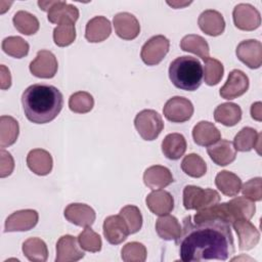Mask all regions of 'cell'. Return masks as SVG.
Segmentation results:
<instances>
[{
	"instance_id": "1",
	"label": "cell",
	"mask_w": 262,
	"mask_h": 262,
	"mask_svg": "<svg viewBox=\"0 0 262 262\" xmlns=\"http://www.w3.org/2000/svg\"><path fill=\"white\" fill-rule=\"evenodd\" d=\"M176 244L183 262L225 261L234 253L230 225L218 219L192 223L190 216L185 217Z\"/></svg>"
},
{
	"instance_id": "2",
	"label": "cell",
	"mask_w": 262,
	"mask_h": 262,
	"mask_svg": "<svg viewBox=\"0 0 262 262\" xmlns=\"http://www.w3.org/2000/svg\"><path fill=\"white\" fill-rule=\"evenodd\" d=\"M21 103L27 119L34 124H46L53 121L63 106V96L54 86L33 84L26 88Z\"/></svg>"
},
{
	"instance_id": "3",
	"label": "cell",
	"mask_w": 262,
	"mask_h": 262,
	"mask_svg": "<svg viewBox=\"0 0 262 262\" xmlns=\"http://www.w3.org/2000/svg\"><path fill=\"white\" fill-rule=\"evenodd\" d=\"M169 78L175 87L185 91H194L202 84V63L198 58L188 55L176 57L170 63Z\"/></svg>"
},
{
	"instance_id": "4",
	"label": "cell",
	"mask_w": 262,
	"mask_h": 262,
	"mask_svg": "<svg viewBox=\"0 0 262 262\" xmlns=\"http://www.w3.org/2000/svg\"><path fill=\"white\" fill-rule=\"evenodd\" d=\"M220 220L231 225L237 219L250 220L256 211L255 204L246 196H237L226 203L218 204Z\"/></svg>"
},
{
	"instance_id": "5",
	"label": "cell",
	"mask_w": 262,
	"mask_h": 262,
	"mask_svg": "<svg viewBox=\"0 0 262 262\" xmlns=\"http://www.w3.org/2000/svg\"><path fill=\"white\" fill-rule=\"evenodd\" d=\"M220 202L218 191L211 188H202L195 185H186L183 189V206L186 210H203Z\"/></svg>"
},
{
	"instance_id": "6",
	"label": "cell",
	"mask_w": 262,
	"mask_h": 262,
	"mask_svg": "<svg viewBox=\"0 0 262 262\" xmlns=\"http://www.w3.org/2000/svg\"><path fill=\"white\" fill-rule=\"evenodd\" d=\"M134 126L142 139L151 141L163 131L164 122L158 112L154 110H142L136 115Z\"/></svg>"
},
{
	"instance_id": "7",
	"label": "cell",
	"mask_w": 262,
	"mask_h": 262,
	"mask_svg": "<svg viewBox=\"0 0 262 262\" xmlns=\"http://www.w3.org/2000/svg\"><path fill=\"white\" fill-rule=\"evenodd\" d=\"M170 41L163 35H156L149 38L142 46L140 57L147 66L159 64L169 51Z\"/></svg>"
},
{
	"instance_id": "8",
	"label": "cell",
	"mask_w": 262,
	"mask_h": 262,
	"mask_svg": "<svg viewBox=\"0 0 262 262\" xmlns=\"http://www.w3.org/2000/svg\"><path fill=\"white\" fill-rule=\"evenodd\" d=\"M191 101L182 96H173L167 100L163 107L165 118L172 123H184L193 115Z\"/></svg>"
},
{
	"instance_id": "9",
	"label": "cell",
	"mask_w": 262,
	"mask_h": 262,
	"mask_svg": "<svg viewBox=\"0 0 262 262\" xmlns=\"http://www.w3.org/2000/svg\"><path fill=\"white\" fill-rule=\"evenodd\" d=\"M39 7L47 11V18L52 24H58L63 19H72L76 23L79 18V10L73 4L66 1H38Z\"/></svg>"
},
{
	"instance_id": "10",
	"label": "cell",
	"mask_w": 262,
	"mask_h": 262,
	"mask_svg": "<svg viewBox=\"0 0 262 262\" xmlns=\"http://www.w3.org/2000/svg\"><path fill=\"white\" fill-rule=\"evenodd\" d=\"M234 26L242 31H254L261 25L260 12L248 3L237 4L232 11Z\"/></svg>"
},
{
	"instance_id": "11",
	"label": "cell",
	"mask_w": 262,
	"mask_h": 262,
	"mask_svg": "<svg viewBox=\"0 0 262 262\" xmlns=\"http://www.w3.org/2000/svg\"><path fill=\"white\" fill-rule=\"evenodd\" d=\"M58 63L55 55L49 50L38 51L35 59L30 63V72L37 78L51 79L55 76Z\"/></svg>"
},
{
	"instance_id": "12",
	"label": "cell",
	"mask_w": 262,
	"mask_h": 262,
	"mask_svg": "<svg viewBox=\"0 0 262 262\" xmlns=\"http://www.w3.org/2000/svg\"><path fill=\"white\" fill-rule=\"evenodd\" d=\"M249 78L241 70H232L225 82L220 88L219 94L222 98L231 100L245 94L249 89Z\"/></svg>"
},
{
	"instance_id": "13",
	"label": "cell",
	"mask_w": 262,
	"mask_h": 262,
	"mask_svg": "<svg viewBox=\"0 0 262 262\" xmlns=\"http://www.w3.org/2000/svg\"><path fill=\"white\" fill-rule=\"evenodd\" d=\"M237 58L250 69H258L262 64V44L255 39L242 41L235 49Z\"/></svg>"
},
{
	"instance_id": "14",
	"label": "cell",
	"mask_w": 262,
	"mask_h": 262,
	"mask_svg": "<svg viewBox=\"0 0 262 262\" xmlns=\"http://www.w3.org/2000/svg\"><path fill=\"white\" fill-rule=\"evenodd\" d=\"M39 215L36 210L25 209L13 212L5 221V232L27 231L32 229L38 223Z\"/></svg>"
},
{
	"instance_id": "15",
	"label": "cell",
	"mask_w": 262,
	"mask_h": 262,
	"mask_svg": "<svg viewBox=\"0 0 262 262\" xmlns=\"http://www.w3.org/2000/svg\"><path fill=\"white\" fill-rule=\"evenodd\" d=\"M78 238L71 234L59 237L56 243V262H75L84 257V252L78 244Z\"/></svg>"
},
{
	"instance_id": "16",
	"label": "cell",
	"mask_w": 262,
	"mask_h": 262,
	"mask_svg": "<svg viewBox=\"0 0 262 262\" xmlns=\"http://www.w3.org/2000/svg\"><path fill=\"white\" fill-rule=\"evenodd\" d=\"M102 229L105 239L112 245L122 244L130 234L128 226L120 214L106 217Z\"/></svg>"
},
{
	"instance_id": "17",
	"label": "cell",
	"mask_w": 262,
	"mask_h": 262,
	"mask_svg": "<svg viewBox=\"0 0 262 262\" xmlns=\"http://www.w3.org/2000/svg\"><path fill=\"white\" fill-rule=\"evenodd\" d=\"M238 237V249L241 251H249L255 248L260 241V232L258 229L246 219H237L232 223Z\"/></svg>"
},
{
	"instance_id": "18",
	"label": "cell",
	"mask_w": 262,
	"mask_h": 262,
	"mask_svg": "<svg viewBox=\"0 0 262 262\" xmlns=\"http://www.w3.org/2000/svg\"><path fill=\"white\" fill-rule=\"evenodd\" d=\"M115 32L123 40H133L140 33V25L136 16L129 12H119L113 18Z\"/></svg>"
},
{
	"instance_id": "19",
	"label": "cell",
	"mask_w": 262,
	"mask_h": 262,
	"mask_svg": "<svg viewBox=\"0 0 262 262\" xmlns=\"http://www.w3.org/2000/svg\"><path fill=\"white\" fill-rule=\"evenodd\" d=\"M63 214L69 222L81 227L91 226L96 217L95 211L90 206L81 203H73L68 205Z\"/></svg>"
},
{
	"instance_id": "20",
	"label": "cell",
	"mask_w": 262,
	"mask_h": 262,
	"mask_svg": "<svg viewBox=\"0 0 262 262\" xmlns=\"http://www.w3.org/2000/svg\"><path fill=\"white\" fill-rule=\"evenodd\" d=\"M145 204L155 215H167L174 209V199L172 194L163 189H155L147 194Z\"/></svg>"
},
{
	"instance_id": "21",
	"label": "cell",
	"mask_w": 262,
	"mask_h": 262,
	"mask_svg": "<svg viewBox=\"0 0 262 262\" xmlns=\"http://www.w3.org/2000/svg\"><path fill=\"white\" fill-rule=\"evenodd\" d=\"M207 152L210 159L218 166H227L236 158L233 143L226 139H219L214 144L208 146Z\"/></svg>"
},
{
	"instance_id": "22",
	"label": "cell",
	"mask_w": 262,
	"mask_h": 262,
	"mask_svg": "<svg viewBox=\"0 0 262 262\" xmlns=\"http://www.w3.org/2000/svg\"><path fill=\"white\" fill-rule=\"evenodd\" d=\"M200 29L207 35L216 37L220 36L225 30V20L223 15L214 9L203 11L198 19Z\"/></svg>"
},
{
	"instance_id": "23",
	"label": "cell",
	"mask_w": 262,
	"mask_h": 262,
	"mask_svg": "<svg viewBox=\"0 0 262 262\" xmlns=\"http://www.w3.org/2000/svg\"><path fill=\"white\" fill-rule=\"evenodd\" d=\"M174 181L171 171L164 166L154 165L148 167L143 173V182L144 184L155 190L164 188L170 185Z\"/></svg>"
},
{
	"instance_id": "24",
	"label": "cell",
	"mask_w": 262,
	"mask_h": 262,
	"mask_svg": "<svg viewBox=\"0 0 262 262\" xmlns=\"http://www.w3.org/2000/svg\"><path fill=\"white\" fill-rule=\"evenodd\" d=\"M27 165L36 175L45 176L51 172L53 160L49 151L42 148H34L27 156Z\"/></svg>"
},
{
	"instance_id": "25",
	"label": "cell",
	"mask_w": 262,
	"mask_h": 262,
	"mask_svg": "<svg viewBox=\"0 0 262 262\" xmlns=\"http://www.w3.org/2000/svg\"><path fill=\"white\" fill-rule=\"evenodd\" d=\"M112 33L111 21L102 15L91 18L85 28V38L88 42L98 43L110 37Z\"/></svg>"
},
{
	"instance_id": "26",
	"label": "cell",
	"mask_w": 262,
	"mask_h": 262,
	"mask_svg": "<svg viewBox=\"0 0 262 262\" xmlns=\"http://www.w3.org/2000/svg\"><path fill=\"white\" fill-rule=\"evenodd\" d=\"M192 138L198 145L210 146L221 139V133L213 123L201 121L192 129Z\"/></svg>"
},
{
	"instance_id": "27",
	"label": "cell",
	"mask_w": 262,
	"mask_h": 262,
	"mask_svg": "<svg viewBox=\"0 0 262 262\" xmlns=\"http://www.w3.org/2000/svg\"><path fill=\"white\" fill-rule=\"evenodd\" d=\"M186 139L180 133H170L162 141V152L172 161L179 160L186 150Z\"/></svg>"
},
{
	"instance_id": "28",
	"label": "cell",
	"mask_w": 262,
	"mask_h": 262,
	"mask_svg": "<svg viewBox=\"0 0 262 262\" xmlns=\"http://www.w3.org/2000/svg\"><path fill=\"white\" fill-rule=\"evenodd\" d=\"M156 231L164 241H177L181 234V225L176 217L163 215L156 222Z\"/></svg>"
},
{
	"instance_id": "29",
	"label": "cell",
	"mask_w": 262,
	"mask_h": 262,
	"mask_svg": "<svg viewBox=\"0 0 262 262\" xmlns=\"http://www.w3.org/2000/svg\"><path fill=\"white\" fill-rule=\"evenodd\" d=\"M242 108L233 102H224L219 104L214 111V119L216 122L226 126H235L242 120Z\"/></svg>"
},
{
	"instance_id": "30",
	"label": "cell",
	"mask_w": 262,
	"mask_h": 262,
	"mask_svg": "<svg viewBox=\"0 0 262 262\" xmlns=\"http://www.w3.org/2000/svg\"><path fill=\"white\" fill-rule=\"evenodd\" d=\"M215 184L221 193L227 196L236 195L242 188L241 178L236 174L226 170H223L216 175Z\"/></svg>"
},
{
	"instance_id": "31",
	"label": "cell",
	"mask_w": 262,
	"mask_h": 262,
	"mask_svg": "<svg viewBox=\"0 0 262 262\" xmlns=\"http://www.w3.org/2000/svg\"><path fill=\"white\" fill-rule=\"evenodd\" d=\"M261 133L251 127L243 128L235 136L233 140V146L238 151H250L253 148L260 146Z\"/></svg>"
},
{
	"instance_id": "32",
	"label": "cell",
	"mask_w": 262,
	"mask_h": 262,
	"mask_svg": "<svg viewBox=\"0 0 262 262\" xmlns=\"http://www.w3.org/2000/svg\"><path fill=\"white\" fill-rule=\"evenodd\" d=\"M180 48L183 51L191 52L200 56L204 61L208 59L210 48L208 42L200 35L189 34L184 36L180 41Z\"/></svg>"
},
{
	"instance_id": "33",
	"label": "cell",
	"mask_w": 262,
	"mask_h": 262,
	"mask_svg": "<svg viewBox=\"0 0 262 262\" xmlns=\"http://www.w3.org/2000/svg\"><path fill=\"white\" fill-rule=\"evenodd\" d=\"M23 253L33 262H45L48 258V249L45 242L39 237H30L23 244Z\"/></svg>"
},
{
	"instance_id": "34",
	"label": "cell",
	"mask_w": 262,
	"mask_h": 262,
	"mask_svg": "<svg viewBox=\"0 0 262 262\" xmlns=\"http://www.w3.org/2000/svg\"><path fill=\"white\" fill-rule=\"evenodd\" d=\"M18 122L13 117H0V146L2 148L12 145L18 137Z\"/></svg>"
},
{
	"instance_id": "35",
	"label": "cell",
	"mask_w": 262,
	"mask_h": 262,
	"mask_svg": "<svg viewBox=\"0 0 262 262\" xmlns=\"http://www.w3.org/2000/svg\"><path fill=\"white\" fill-rule=\"evenodd\" d=\"M76 39L75 21L72 19H63L57 24L53 30V41L59 47L71 45Z\"/></svg>"
},
{
	"instance_id": "36",
	"label": "cell",
	"mask_w": 262,
	"mask_h": 262,
	"mask_svg": "<svg viewBox=\"0 0 262 262\" xmlns=\"http://www.w3.org/2000/svg\"><path fill=\"white\" fill-rule=\"evenodd\" d=\"M13 26L14 28L21 34L30 36L34 35L35 33L38 32L40 28V24L38 18L25 10H19L17 11L12 18Z\"/></svg>"
},
{
	"instance_id": "37",
	"label": "cell",
	"mask_w": 262,
	"mask_h": 262,
	"mask_svg": "<svg viewBox=\"0 0 262 262\" xmlns=\"http://www.w3.org/2000/svg\"><path fill=\"white\" fill-rule=\"evenodd\" d=\"M181 169L186 175L193 178H200L206 174L207 164L198 154H189L183 158Z\"/></svg>"
},
{
	"instance_id": "38",
	"label": "cell",
	"mask_w": 262,
	"mask_h": 262,
	"mask_svg": "<svg viewBox=\"0 0 262 262\" xmlns=\"http://www.w3.org/2000/svg\"><path fill=\"white\" fill-rule=\"evenodd\" d=\"M30 49L29 43L18 36H9L2 41V50L14 58H21L28 55Z\"/></svg>"
},
{
	"instance_id": "39",
	"label": "cell",
	"mask_w": 262,
	"mask_h": 262,
	"mask_svg": "<svg viewBox=\"0 0 262 262\" xmlns=\"http://www.w3.org/2000/svg\"><path fill=\"white\" fill-rule=\"evenodd\" d=\"M94 106L93 96L86 91L73 93L69 98V107L76 114H87Z\"/></svg>"
},
{
	"instance_id": "40",
	"label": "cell",
	"mask_w": 262,
	"mask_h": 262,
	"mask_svg": "<svg viewBox=\"0 0 262 262\" xmlns=\"http://www.w3.org/2000/svg\"><path fill=\"white\" fill-rule=\"evenodd\" d=\"M223 74H224V68L221 61L211 57L205 60V64L203 69V77L207 85L209 86L217 85L221 81Z\"/></svg>"
},
{
	"instance_id": "41",
	"label": "cell",
	"mask_w": 262,
	"mask_h": 262,
	"mask_svg": "<svg viewBox=\"0 0 262 262\" xmlns=\"http://www.w3.org/2000/svg\"><path fill=\"white\" fill-rule=\"evenodd\" d=\"M121 217L126 222L130 233H136L142 226V215L140 210L134 205H127L120 210Z\"/></svg>"
},
{
	"instance_id": "42",
	"label": "cell",
	"mask_w": 262,
	"mask_h": 262,
	"mask_svg": "<svg viewBox=\"0 0 262 262\" xmlns=\"http://www.w3.org/2000/svg\"><path fill=\"white\" fill-rule=\"evenodd\" d=\"M146 255L145 246L138 242L128 243L121 250V257L125 262H144Z\"/></svg>"
},
{
	"instance_id": "43",
	"label": "cell",
	"mask_w": 262,
	"mask_h": 262,
	"mask_svg": "<svg viewBox=\"0 0 262 262\" xmlns=\"http://www.w3.org/2000/svg\"><path fill=\"white\" fill-rule=\"evenodd\" d=\"M78 242L80 247L87 252L96 253L101 250L102 242L98 233L93 231L90 226L85 227V229L79 234Z\"/></svg>"
},
{
	"instance_id": "44",
	"label": "cell",
	"mask_w": 262,
	"mask_h": 262,
	"mask_svg": "<svg viewBox=\"0 0 262 262\" xmlns=\"http://www.w3.org/2000/svg\"><path fill=\"white\" fill-rule=\"evenodd\" d=\"M244 196L252 200L253 202H260L262 200V178L255 177L247 182L241 188Z\"/></svg>"
},
{
	"instance_id": "45",
	"label": "cell",
	"mask_w": 262,
	"mask_h": 262,
	"mask_svg": "<svg viewBox=\"0 0 262 262\" xmlns=\"http://www.w3.org/2000/svg\"><path fill=\"white\" fill-rule=\"evenodd\" d=\"M0 160H1V164H0V177L4 178L9 176L13 169H14V161L12 156L10 155V152L1 149L0 151Z\"/></svg>"
},
{
	"instance_id": "46",
	"label": "cell",
	"mask_w": 262,
	"mask_h": 262,
	"mask_svg": "<svg viewBox=\"0 0 262 262\" xmlns=\"http://www.w3.org/2000/svg\"><path fill=\"white\" fill-rule=\"evenodd\" d=\"M0 70V87L2 90H5L11 86V75L9 70L4 64H1Z\"/></svg>"
},
{
	"instance_id": "47",
	"label": "cell",
	"mask_w": 262,
	"mask_h": 262,
	"mask_svg": "<svg viewBox=\"0 0 262 262\" xmlns=\"http://www.w3.org/2000/svg\"><path fill=\"white\" fill-rule=\"evenodd\" d=\"M251 117L256 121L262 120V103L257 101L251 105Z\"/></svg>"
},
{
	"instance_id": "48",
	"label": "cell",
	"mask_w": 262,
	"mask_h": 262,
	"mask_svg": "<svg viewBox=\"0 0 262 262\" xmlns=\"http://www.w3.org/2000/svg\"><path fill=\"white\" fill-rule=\"evenodd\" d=\"M169 5H171V6H173V7H175V8H181V7H183V6H185V5H189L191 2H178V1H176V2H167Z\"/></svg>"
}]
</instances>
